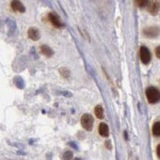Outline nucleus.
<instances>
[{"label":"nucleus","instance_id":"12","mask_svg":"<svg viewBox=\"0 0 160 160\" xmlns=\"http://www.w3.org/2000/svg\"><path fill=\"white\" fill-rule=\"evenodd\" d=\"M153 135L156 136V137H160V122H156L155 124L153 125Z\"/></svg>","mask_w":160,"mask_h":160},{"label":"nucleus","instance_id":"4","mask_svg":"<svg viewBox=\"0 0 160 160\" xmlns=\"http://www.w3.org/2000/svg\"><path fill=\"white\" fill-rule=\"evenodd\" d=\"M143 34H144L146 38H157L158 35H160V28L156 27V26L144 28V30H143Z\"/></svg>","mask_w":160,"mask_h":160},{"label":"nucleus","instance_id":"16","mask_svg":"<svg viewBox=\"0 0 160 160\" xmlns=\"http://www.w3.org/2000/svg\"><path fill=\"white\" fill-rule=\"evenodd\" d=\"M105 146L107 147V149L110 151V149H112V145H111V141L110 140H107L106 142H105Z\"/></svg>","mask_w":160,"mask_h":160},{"label":"nucleus","instance_id":"1","mask_svg":"<svg viewBox=\"0 0 160 160\" xmlns=\"http://www.w3.org/2000/svg\"><path fill=\"white\" fill-rule=\"evenodd\" d=\"M145 95L149 104H156L160 100V92L155 87H149L145 91Z\"/></svg>","mask_w":160,"mask_h":160},{"label":"nucleus","instance_id":"5","mask_svg":"<svg viewBox=\"0 0 160 160\" xmlns=\"http://www.w3.org/2000/svg\"><path fill=\"white\" fill-rule=\"evenodd\" d=\"M48 19H49V21L51 23V25L54 26V27H56V28H63L64 27V24H63V21H62V19L59 17L57 14L49 13L48 14Z\"/></svg>","mask_w":160,"mask_h":160},{"label":"nucleus","instance_id":"17","mask_svg":"<svg viewBox=\"0 0 160 160\" xmlns=\"http://www.w3.org/2000/svg\"><path fill=\"white\" fill-rule=\"evenodd\" d=\"M155 54H156V57L160 60V46H157V47H156Z\"/></svg>","mask_w":160,"mask_h":160},{"label":"nucleus","instance_id":"8","mask_svg":"<svg viewBox=\"0 0 160 160\" xmlns=\"http://www.w3.org/2000/svg\"><path fill=\"white\" fill-rule=\"evenodd\" d=\"M11 8L14 12H17V13H24L25 12V7L21 1H17V0H14L11 2Z\"/></svg>","mask_w":160,"mask_h":160},{"label":"nucleus","instance_id":"7","mask_svg":"<svg viewBox=\"0 0 160 160\" xmlns=\"http://www.w3.org/2000/svg\"><path fill=\"white\" fill-rule=\"evenodd\" d=\"M28 38H31L32 41H38L41 38V32H40L38 29H36V28L31 27L28 29Z\"/></svg>","mask_w":160,"mask_h":160},{"label":"nucleus","instance_id":"6","mask_svg":"<svg viewBox=\"0 0 160 160\" xmlns=\"http://www.w3.org/2000/svg\"><path fill=\"white\" fill-rule=\"evenodd\" d=\"M147 11L151 15H157L160 11V1H149L147 5Z\"/></svg>","mask_w":160,"mask_h":160},{"label":"nucleus","instance_id":"19","mask_svg":"<svg viewBox=\"0 0 160 160\" xmlns=\"http://www.w3.org/2000/svg\"><path fill=\"white\" fill-rule=\"evenodd\" d=\"M74 160H81V159H80V158H75Z\"/></svg>","mask_w":160,"mask_h":160},{"label":"nucleus","instance_id":"18","mask_svg":"<svg viewBox=\"0 0 160 160\" xmlns=\"http://www.w3.org/2000/svg\"><path fill=\"white\" fill-rule=\"evenodd\" d=\"M156 153H157V156L160 158V144L157 146V151H156Z\"/></svg>","mask_w":160,"mask_h":160},{"label":"nucleus","instance_id":"3","mask_svg":"<svg viewBox=\"0 0 160 160\" xmlns=\"http://www.w3.org/2000/svg\"><path fill=\"white\" fill-rule=\"evenodd\" d=\"M139 54H140V59H141V61L143 62L144 64H147L151 62V59H152V54L151 51L147 47L145 46H141L139 50Z\"/></svg>","mask_w":160,"mask_h":160},{"label":"nucleus","instance_id":"15","mask_svg":"<svg viewBox=\"0 0 160 160\" xmlns=\"http://www.w3.org/2000/svg\"><path fill=\"white\" fill-rule=\"evenodd\" d=\"M60 73H61V76L64 77V78H68L70 75V70H68L67 68H63V67L60 68Z\"/></svg>","mask_w":160,"mask_h":160},{"label":"nucleus","instance_id":"2","mask_svg":"<svg viewBox=\"0 0 160 160\" xmlns=\"http://www.w3.org/2000/svg\"><path fill=\"white\" fill-rule=\"evenodd\" d=\"M80 123H81V126L83 127L86 130L91 131L93 128V124H94V119H93L92 115L89 114V113H86V114L82 115Z\"/></svg>","mask_w":160,"mask_h":160},{"label":"nucleus","instance_id":"9","mask_svg":"<svg viewBox=\"0 0 160 160\" xmlns=\"http://www.w3.org/2000/svg\"><path fill=\"white\" fill-rule=\"evenodd\" d=\"M98 131H99V135L102 136V137H108L109 135L108 125L106 123H100L98 126Z\"/></svg>","mask_w":160,"mask_h":160},{"label":"nucleus","instance_id":"11","mask_svg":"<svg viewBox=\"0 0 160 160\" xmlns=\"http://www.w3.org/2000/svg\"><path fill=\"white\" fill-rule=\"evenodd\" d=\"M94 113L97 119H104V109L100 105H97L94 109Z\"/></svg>","mask_w":160,"mask_h":160},{"label":"nucleus","instance_id":"10","mask_svg":"<svg viewBox=\"0 0 160 160\" xmlns=\"http://www.w3.org/2000/svg\"><path fill=\"white\" fill-rule=\"evenodd\" d=\"M40 49H41L42 54H43L44 56L47 57V58H50V57H52V56H54V50H52L51 48H50L49 46H47V45H42Z\"/></svg>","mask_w":160,"mask_h":160},{"label":"nucleus","instance_id":"13","mask_svg":"<svg viewBox=\"0 0 160 160\" xmlns=\"http://www.w3.org/2000/svg\"><path fill=\"white\" fill-rule=\"evenodd\" d=\"M135 3L139 8H144V7H146V5H149V0H137V1H135Z\"/></svg>","mask_w":160,"mask_h":160},{"label":"nucleus","instance_id":"14","mask_svg":"<svg viewBox=\"0 0 160 160\" xmlns=\"http://www.w3.org/2000/svg\"><path fill=\"white\" fill-rule=\"evenodd\" d=\"M62 159L63 160H72V158H73V153L70 151H66V152H64V154H63V156H62Z\"/></svg>","mask_w":160,"mask_h":160}]
</instances>
